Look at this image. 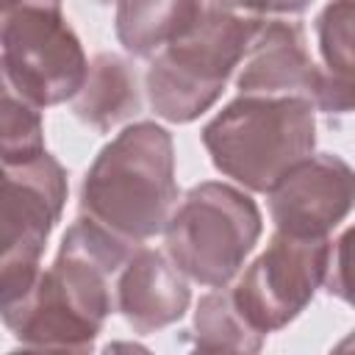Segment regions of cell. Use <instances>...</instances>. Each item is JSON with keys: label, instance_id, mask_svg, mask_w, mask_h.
<instances>
[{"label": "cell", "instance_id": "4", "mask_svg": "<svg viewBox=\"0 0 355 355\" xmlns=\"http://www.w3.org/2000/svg\"><path fill=\"white\" fill-rule=\"evenodd\" d=\"M261 211L250 194L230 183L205 180L186 191L164 227L166 258L194 283L227 286L255 250Z\"/></svg>", "mask_w": 355, "mask_h": 355}, {"label": "cell", "instance_id": "18", "mask_svg": "<svg viewBox=\"0 0 355 355\" xmlns=\"http://www.w3.org/2000/svg\"><path fill=\"white\" fill-rule=\"evenodd\" d=\"M19 3H22V0H0V17H6V14H8L14 6H19Z\"/></svg>", "mask_w": 355, "mask_h": 355}, {"label": "cell", "instance_id": "9", "mask_svg": "<svg viewBox=\"0 0 355 355\" xmlns=\"http://www.w3.org/2000/svg\"><path fill=\"white\" fill-rule=\"evenodd\" d=\"M266 197L277 233L324 239L347 219L355 197V178L341 155L311 153L286 169Z\"/></svg>", "mask_w": 355, "mask_h": 355}, {"label": "cell", "instance_id": "19", "mask_svg": "<svg viewBox=\"0 0 355 355\" xmlns=\"http://www.w3.org/2000/svg\"><path fill=\"white\" fill-rule=\"evenodd\" d=\"M97 3H114V0H97Z\"/></svg>", "mask_w": 355, "mask_h": 355}, {"label": "cell", "instance_id": "2", "mask_svg": "<svg viewBox=\"0 0 355 355\" xmlns=\"http://www.w3.org/2000/svg\"><path fill=\"white\" fill-rule=\"evenodd\" d=\"M202 144L222 175L266 194L313 153L316 108L294 94H239L202 128Z\"/></svg>", "mask_w": 355, "mask_h": 355}, {"label": "cell", "instance_id": "6", "mask_svg": "<svg viewBox=\"0 0 355 355\" xmlns=\"http://www.w3.org/2000/svg\"><path fill=\"white\" fill-rule=\"evenodd\" d=\"M0 64L39 108L72 100L89 69L61 0H22L0 17Z\"/></svg>", "mask_w": 355, "mask_h": 355}, {"label": "cell", "instance_id": "11", "mask_svg": "<svg viewBox=\"0 0 355 355\" xmlns=\"http://www.w3.org/2000/svg\"><path fill=\"white\" fill-rule=\"evenodd\" d=\"M72 111L100 133L136 116L141 111V89L130 61L116 53H97L89 61L83 86L72 97Z\"/></svg>", "mask_w": 355, "mask_h": 355}, {"label": "cell", "instance_id": "10", "mask_svg": "<svg viewBox=\"0 0 355 355\" xmlns=\"http://www.w3.org/2000/svg\"><path fill=\"white\" fill-rule=\"evenodd\" d=\"M191 302L186 275L158 250L136 247L114 280V311L147 336L175 324Z\"/></svg>", "mask_w": 355, "mask_h": 355}, {"label": "cell", "instance_id": "7", "mask_svg": "<svg viewBox=\"0 0 355 355\" xmlns=\"http://www.w3.org/2000/svg\"><path fill=\"white\" fill-rule=\"evenodd\" d=\"M330 239H297L275 233L266 250L244 269L230 297L258 333L283 330L294 322L324 283Z\"/></svg>", "mask_w": 355, "mask_h": 355}, {"label": "cell", "instance_id": "13", "mask_svg": "<svg viewBox=\"0 0 355 355\" xmlns=\"http://www.w3.org/2000/svg\"><path fill=\"white\" fill-rule=\"evenodd\" d=\"M191 338L202 352H258L263 347V333L247 324L225 286L200 297Z\"/></svg>", "mask_w": 355, "mask_h": 355}, {"label": "cell", "instance_id": "5", "mask_svg": "<svg viewBox=\"0 0 355 355\" xmlns=\"http://www.w3.org/2000/svg\"><path fill=\"white\" fill-rule=\"evenodd\" d=\"M67 202V172L44 150L28 164H0V319L8 324L42 272V255Z\"/></svg>", "mask_w": 355, "mask_h": 355}, {"label": "cell", "instance_id": "3", "mask_svg": "<svg viewBox=\"0 0 355 355\" xmlns=\"http://www.w3.org/2000/svg\"><path fill=\"white\" fill-rule=\"evenodd\" d=\"M261 19L200 6L166 44L153 53L144 75L155 116L186 125L205 114L244 61Z\"/></svg>", "mask_w": 355, "mask_h": 355}, {"label": "cell", "instance_id": "1", "mask_svg": "<svg viewBox=\"0 0 355 355\" xmlns=\"http://www.w3.org/2000/svg\"><path fill=\"white\" fill-rule=\"evenodd\" d=\"M175 205V147L155 122L122 128L80 183V211L136 244L164 233Z\"/></svg>", "mask_w": 355, "mask_h": 355}, {"label": "cell", "instance_id": "15", "mask_svg": "<svg viewBox=\"0 0 355 355\" xmlns=\"http://www.w3.org/2000/svg\"><path fill=\"white\" fill-rule=\"evenodd\" d=\"M316 36L324 67L352 78V0H330L316 17Z\"/></svg>", "mask_w": 355, "mask_h": 355}, {"label": "cell", "instance_id": "8", "mask_svg": "<svg viewBox=\"0 0 355 355\" xmlns=\"http://www.w3.org/2000/svg\"><path fill=\"white\" fill-rule=\"evenodd\" d=\"M236 83L241 94L305 97L324 114H347L352 108V80L322 69L311 58L300 22H261Z\"/></svg>", "mask_w": 355, "mask_h": 355}, {"label": "cell", "instance_id": "17", "mask_svg": "<svg viewBox=\"0 0 355 355\" xmlns=\"http://www.w3.org/2000/svg\"><path fill=\"white\" fill-rule=\"evenodd\" d=\"M347 239L349 230H344L336 241H330V255H327V272H324V291L336 294L341 300H349L347 291Z\"/></svg>", "mask_w": 355, "mask_h": 355}, {"label": "cell", "instance_id": "12", "mask_svg": "<svg viewBox=\"0 0 355 355\" xmlns=\"http://www.w3.org/2000/svg\"><path fill=\"white\" fill-rule=\"evenodd\" d=\"M116 39L133 55H153L200 11V0H114Z\"/></svg>", "mask_w": 355, "mask_h": 355}, {"label": "cell", "instance_id": "14", "mask_svg": "<svg viewBox=\"0 0 355 355\" xmlns=\"http://www.w3.org/2000/svg\"><path fill=\"white\" fill-rule=\"evenodd\" d=\"M44 153L42 108L22 94L0 64V161L6 166L28 164Z\"/></svg>", "mask_w": 355, "mask_h": 355}, {"label": "cell", "instance_id": "16", "mask_svg": "<svg viewBox=\"0 0 355 355\" xmlns=\"http://www.w3.org/2000/svg\"><path fill=\"white\" fill-rule=\"evenodd\" d=\"M208 8L241 14V17H266V14H300L308 8L311 0H200Z\"/></svg>", "mask_w": 355, "mask_h": 355}]
</instances>
